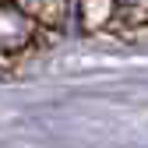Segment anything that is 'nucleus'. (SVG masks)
<instances>
[{"mask_svg":"<svg viewBox=\"0 0 148 148\" xmlns=\"http://www.w3.org/2000/svg\"><path fill=\"white\" fill-rule=\"evenodd\" d=\"M32 39V18L11 4H0V49L14 53Z\"/></svg>","mask_w":148,"mask_h":148,"instance_id":"obj_1","label":"nucleus"}]
</instances>
